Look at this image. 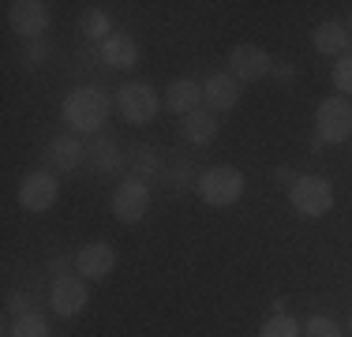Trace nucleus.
<instances>
[{"label":"nucleus","mask_w":352,"mask_h":337,"mask_svg":"<svg viewBox=\"0 0 352 337\" xmlns=\"http://www.w3.org/2000/svg\"><path fill=\"white\" fill-rule=\"evenodd\" d=\"M102 61L113 67V72H128V67H135V61H139L135 38H131V34H124V30H113L102 41Z\"/></svg>","instance_id":"12"},{"label":"nucleus","mask_w":352,"mask_h":337,"mask_svg":"<svg viewBox=\"0 0 352 337\" xmlns=\"http://www.w3.org/2000/svg\"><path fill=\"white\" fill-rule=\"evenodd\" d=\"M229 67L240 83H255V79H263V75L274 72V61H270V53L258 49V45H236L229 53Z\"/></svg>","instance_id":"11"},{"label":"nucleus","mask_w":352,"mask_h":337,"mask_svg":"<svg viewBox=\"0 0 352 337\" xmlns=\"http://www.w3.org/2000/svg\"><path fill=\"white\" fill-rule=\"evenodd\" d=\"M258 337H304V330L296 326V318H289V315H274L270 323L263 326V334Z\"/></svg>","instance_id":"20"},{"label":"nucleus","mask_w":352,"mask_h":337,"mask_svg":"<svg viewBox=\"0 0 352 337\" xmlns=\"http://www.w3.org/2000/svg\"><path fill=\"white\" fill-rule=\"evenodd\" d=\"M8 23L23 41H34L49 30V4L41 0H12L8 4Z\"/></svg>","instance_id":"7"},{"label":"nucleus","mask_w":352,"mask_h":337,"mask_svg":"<svg viewBox=\"0 0 352 337\" xmlns=\"http://www.w3.org/2000/svg\"><path fill=\"white\" fill-rule=\"evenodd\" d=\"M56 199H60V184H56L53 173L38 168V173L23 176V184H19V206L27 210V214H45V210L56 206Z\"/></svg>","instance_id":"6"},{"label":"nucleus","mask_w":352,"mask_h":337,"mask_svg":"<svg viewBox=\"0 0 352 337\" xmlns=\"http://www.w3.org/2000/svg\"><path fill=\"white\" fill-rule=\"evenodd\" d=\"M116 101V113L124 116L128 124H146V120H154L157 116V94H154V87L150 83H142V79H131V83H124L120 90L113 94Z\"/></svg>","instance_id":"4"},{"label":"nucleus","mask_w":352,"mask_h":337,"mask_svg":"<svg viewBox=\"0 0 352 337\" xmlns=\"http://www.w3.org/2000/svg\"><path fill=\"white\" fill-rule=\"evenodd\" d=\"M278 180H285V184H289V188H292V180H296V176H292V168H278Z\"/></svg>","instance_id":"25"},{"label":"nucleus","mask_w":352,"mask_h":337,"mask_svg":"<svg viewBox=\"0 0 352 337\" xmlns=\"http://www.w3.org/2000/svg\"><path fill=\"white\" fill-rule=\"evenodd\" d=\"M8 337H49V323L41 315H19L12 326H8Z\"/></svg>","instance_id":"18"},{"label":"nucleus","mask_w":352,"mask_h":337,"mask_svg":"<svg viewBox=\"0 0 352 337\" xmlns=\"http://www.w3.org/2000/svg\"><path fill=\"white\" fill-rule=\"evenodd\" d=\"M79 30H82V38H102V41L113 34L109 30V19L98 12V8H87V12L79 15Z\"/></svg>","instance_id":"19"},{"label":"nucleus","mask_w":352,"mask_h":337,"mask_svg":"<svg viewBox=\"0 0 352 337\" xmlns=\"http://www.w3.org/2000/svg\"><path fill=\"white\" fill-rule=\"evenodd\" d=\"M49 303H53V311H56L60 318H75V315H82V307L90 303L87 281H79V277H72V274H60V277L53 281Z\"/></svg>","instance_id":"9"},{"label":"nucleus","mask_w":352,"mask_h":337,"mask_svg":"<svg viewBox=\"0 0 352 337\" xmlns=\"http://www.w3.org/2000/svg\"><path fill=\"white\" fill-rule=\"evenodd\" d=\"M274 75H278L281 83H289L292 75H296V67H292V64H274Z\"/></svg>","instance_id":"24"},{"label":"nucleus","mask_w":352,"mask_h":337,"mask_svg":"<svg viewBox=\"0 0 352 337\" xmlns=\"http://www.w3.org/2000/svg\"><path fill=\"white\" fill-rule=\"evenodd\" d=\"M150 210V184L139 180V176H131V180H124L120 188H116L113 195V214L120 217L124 225H135L146 217Z\"/></svg>","instance_id":"8"},{"label":"nucleus","mask_w":352,"mask_h":337,"mask_svg":"<svg viewBox=\"0 0 352 337\" xmlns=\"http://www.w3.org/2000/svg\"><path fill=\"white\" fill-rule=\"evenodd\" d=\"M311 41H315V49L318 53H326V56H345V49H349V27L341 19H326V23H318L315 34H311Z\"/></svg>","instance_id":"16"},{"label":"nucleus","mask_w":352,"mask_h":337,"mask_svg":"<svg viewBox=\"0 0 352 337\" xmlns=\"http://www.w3.org/2000/svg\"><path fill=\"white\" fill-rule=\"evenodd\" d=\"M195 188L203 195V202H210V206H232V202L244 195V173L232 165H214L199 176Z\"/></svg>","instance_id":"3"},{"label":"nucleus","mask_w":352,"mask_h":337,"mask_svg":"<svg viewBox=\"0 0 352 337\" xmlns=\"http://www.w3.org/2000/svg\"><path fill=\"white\" fill-rule=\"evenodd\" d=\"M349 334H352V318H349Z\"/></svg>","instance_id":"26"},{"label":"nucleus","mask_w":352,"mask_h":337,"mask_svg":"<svg viewBox=\"0 0 352 337\" xmlns=\"http://www.w3.org/2000/svg\"><path fill=\"white\" fill-rule=\"evenodd\" d=\"M64 120L79 131H98L109 120V98L98 87H79L64 98Z\"/></svg>","instance_id":"1"},{"label":"nucleus","mask_w":352,"mask_h":337,"mask_svg":"<svg viewBox=\"0 0 352 337\" xmlns=\"http://www.w3.org/2000/svg\"><path fill=\"white\" fill-rule=\"evenodd\" d=\"M180 135L195 146H210L217 139V116L206 113V109H195V113L180 116Z\"/></svg>","instance_id":"17"},{"label":"nucleus","mask_w":352,"mask_h":337,"mask_svg":"<svg viewBox=\"0 0 352 337\" xmlns=\"http://www.w3.org/2000/svg\"><path fill=\"white\" fill-rule=\"evenodd\" d=\"M289 202L300 217H322L333 210V188L322 176H296L289 188Z\"/></svg>","instance_id":"2"},{"label":"nucleus","mask_w":352,"mask_h":337,"mask_svg":"<svg viewBox=\"0 0 352 337\" xmlns=\"http://www.w3.org/2000/svg\"><path fill=\"white\" fill-rule=\"evenodd\" d=\"M82 157H87V150H82V142L75 139V135H53V142L45 146V162L53 165L56 173H72V168H79Z\"/></svg>","instance_id":"13"},{"label":"nucleus","mask_w":352,"mask_h":337,"mask_svg":"<svg viewBox=\"0 0 352 337\" xmlns=\"http://www.w3.org/2000/svg\"><path fill=\"white\" fill-rule=\"evenodd\" d=\"M165 105H169L176 116L195 113V109H203V87H199L195 79H173L169 90H165Z\"/></svg>","instance_id":"15"},{"label":"nucleus","mask_w":352,"mask_h":337,"mask_svg":"<svg viewBox=\"0 0 352 337\" xmlns=\"http://www.w3.org/2000/svg\"><path fill=\"white\" fill-rule=\"evenodd\" d=\"M116 266V248L105 240H94V243H82V251L75 255V270L79 277H90V281H102V277L113 274Z\"/></svg>","instance_id":"10"},{"label":"nucleus","mask_w":352,"mask_h":337,"mask_svg":"<svg viewBox=\"0 0 352 337\" xmlns=\"http://www.w3.org/2000/svg\"><path fill=\"white\" fill-rule=\"evenodd\" d=\"M203 101L210 109H232L240 101V79L232 72H217L206 79V87H203Z\"/></svg>","instance_id":"14"},{"label":"nucleus","mask_w":352,"mask_h":337,"mask_svg":"<svg viewBox=\"0 0 352 337\" xmlns=\"http://www.w3.org/2000/svg\"><path fill=\"white\" fill-rule=\"evenodd\" d=\"M315 131H318V142L352 139V101L349 98H326L315 109Z\"/></svg>","instance_id":"5"},{"label":"nucleus","mask_w":352,"mask_h":337,"mask_svg":"<svg viewBox=\"0 0 352 337\" xmlns=\"http://www.w3.org/2000/svg\"><path fill=\"white\" fill-rule=\"evenodd\" d=\"M90 157H94L98 168H113L116 165V146H113V142H105V139H98L94 150H90Z\"/></svg>","instance_id":"23"},{"label":"nucleus","mask_w":352,"mask_h":337,"mask_svg":"<svg viewBox=\"0 0 352 337\" xmlns=\"http://www.w3.org/2000/svg\"><path fill=\"white\" fill-rule=\"evenodd\" d=\"M333 87H338L341 94H352V56L349 53L338 61V67H333Z\"/></svg>","instance_id":"22"},{"label":"nucleus","mask_w":352,"mask_h":337,"mask_svg":"<svg viewBox=\"0 0 352 337\" xmlns=\"http://www.w3.org/2000/svg\"><path fill=\"white\" fill-rule=\"evenodd\" d=\"M304 337H341V326L330 315H315V318H307Z\"/></svg>","instance_id":"21"}]
</instances>
